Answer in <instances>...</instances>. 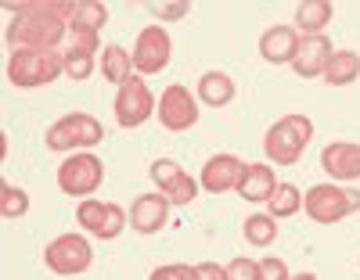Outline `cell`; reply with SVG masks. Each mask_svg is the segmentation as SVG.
<instances>
[{
	"label": "cell",
	"mask_w": 360,
	"mask_h": 280,
	"mask_svg": "<svg viewBox=\"0 0 360 280\" xmlns=\"http://www.w3.org/2000/svg\"><path fill=\"white\" fill-rule=\"evenodd\" d=\"M242 234H245V241L252 248H266V244L278 241V220L270 212H256V215H249V220H245Z\"/></svg>",
	"instance_id": "24"
},
{
	"label": "cell",
	"mask_w": 360,
	"mask_h": 280,
	"mask_svg": "<svg viewBox=\"0 0 360 280\" xmlns=\"http://www.w3.org/2000/svg\"><path fill=\"white\" fill-rule=\"evenodd\" d=\"M169 54H173V40L162 25L141 29V36L134 44V72L137 76H159L169 65Z\"/></svg>",
	"instance_id": "11"
},
{
	"label": "cell",
	"mask_w": 360,
	"mask_h": 280,
	"mask_svg": "<svg viewBox=\"0 0 360 280\" xmlns=\"http://www.w3.org/2000/svg\"><path fill=\"white\" fill-rule=\"evenodd\" d=\"M234 93H238V86H234V79H231L227 72H217V69H213V72H205V76L198 79V101L209 105V108L231 105Z\"/></svg>",
	"instance_id": "20"
},
{
	"label": "cell",
	"mask_w": 360,
	"mask_h": 280,
	"mask_svg": "<svg viewBox=\"0 0 360 280\" xmlns=\"http://www.w3.org/2000/svg\"><path fill=\"white\" fill-rule=\"evenodd\" d=\"M195 276H198V280H227V266H217V262H198V266H195Z\"/></svg>",
	"instance_id": "32"
},
{
	"label": "cell",
	"mask_w": 360,
	"mask_h": 280,
	"mask_svg": "<svg viewBox=\"0 0 360 280\" xmlns=\"http://www.w3.org/2000/svg\"><path fill=\"white\" fill-rule=\"evenodd\" d=\"M303 208L314 223L321 227H332L339 220H346V215L360 212V191H353V187H339V183H317L310 187V191L303 194Z\"/></svg>",
	"instance_id": "4"
},
{
	"label": "cell",
	"mask_w": 360,
	"mask_h": 280,
	"mask_svg": "<svg viewBox=\"0 0 360 280\" xmlns=\"http://www.w3.org/2000/svg\"><path fill=\"white\" fill-rule=\"evenodd\" d=\"M25 212H29V194L22 187L0 183V215H4V220H22Z\"/></svg>",
	"instance_id": "26"
},
{
	"label": "cell",
	"mask_w": 360,
	"mask_h": 280,
	"mask_svg": "<svg viewBox=\"0 0 360 280\" xmlns=\"http://www.w3.org/2000/svg\"><path fill=\"white\" fill-rule=\"evenodd\" d=\"M62 58H65V76L69 79H90V72H94V54L90 51H79V47H69V51H62Z\"/></svg>",
	"instance_id": "27"
},
{
	"label": "cell",
	"mask_w": 360,
	"mask_h": 280,
	"mask_svg": "<svg viewBox=\"0 0 360 280\" xmlns=\"http://www.w3.org/2000/svg\"><path fill=\"white\" fill-rule=\"evenodd\" d=\"M44 262L58 276H79L94 262V248H90V241L83 234H62L44 248Z\"/></svg>",
	"instance_id": "7"
},
{
	"label": "cell",
	"mask_w": 360,
	"mask_h": 280,
	"mask_svg": "<svg viewBox=\"0 0 360 280\" xmlns=\"http://www.w3.org/2000/svg\"><path fill=\"white\" fill-rule=\"evenodd\" d=\"M335 8L328 0H303L295 8V33H307V36H321L324 25L332 22Z\"/></svg>",
	"instance_id": "21"
},
{
	"label": "cell",
	"mask_w": 360,
	"mask_h": 280,
	"mask_svg": "<svg viewBox=\"0 0 360 280\" xmlns=\"http://www.w3.org/2000/svg\"><path fill=\"white\" fill-rule=\"evenodd\" d=\"M356 79H360V54L356 51H335L328 58V69H324L328 86H349Z\"/></svg>",
	"instance_id": "23"
},
{
	"label": "cell",
	"mask_w": 360,
	"mask_h": 280,
	"mask_svg": "<svg viewBox=\"0 0 360 280\" xmlns=\"http://www.w3.org/2000/svg\"><path fill=\"white\" fill-rule=\"evenodd\" d=\"M242 176H245V162L238 154H213L205 166H202V191L209 194H227V191H238L242 187Z\"/></svg>",
	"instance_id": "13"
},
{
	"label": "cell",
	"mask_w": 360,
	"mask_h": 280,
	"mask_svg": "<svg viewBox=\"0 0 360 280\" xmlns=\"http://www.w3.org/2000/svg\"><path fill=\"white\" fill-rule=\"evenodd\" d=\"M155 93L148 90V83L141 79V76H134L127 86H119V93H115V101H112V112H115V122L123 130H137V126H144L148 119L155 115Z\"/></svg>",
	"instance_id": "9"
},
{
	"label": "cell",
	"mask_w": 360,
	"mask_h": 280,
	"mask_svg": "<svg viewBox=\"0 0 360 280\" xmlns=\"http://www.w3.org/2000/svg\"><path fill=\"white\" fill-rule=\"evenodd\" d=\"M148 173H152L159 194H162L169 205H191V201L198 198V183H195L184 169H180L173 159H155Z\"/></svg>",
	"instance_id": "12"
},
{
	"label": "cell",
	"mask_w": 360,
	"mask_h": 280,
	"mask_svg": "<svg viewBox=\"0 0 360 280\" xmlns=\"http://www.w3.org/2000/svg\"><path fill=\"white\" fill-rule=\"evenodd\" d=\"M105 140V130H101V122L94 115H86V112H72V115H62L54 122V126L47 130L44 144L51 151H83V147H94Z\"/></svg>",
	"instance_id": "5"
},
{
	"label": "cell",
	"mask_w": 360,
	"mask_h": 280,
	"mask_svg": "<svg viewBox=\"0 0 360 280\" xmlns=\"http://www.w3.org/2000/svg\"><path fill=\"white\" fill-rule=\"evenodd\" d=\"M76 223L101 241H115L119 234L127 230V208L115 201H101V198H83L76 205Z\"/></svg>",
	"instance_id": "8"
},
{
	"label": "cell",
	"mask_w": 360,
	"mask_h": 280,
	"mask_svg": "<svg viewBox=\"0 0 360 280\" xmlns=\"http://www.w3.org/2000/svg\"><path fill=\"white\" fill-rule=\"evenodd\" d=\"M288 280H317V273H310V269H307V273H292Z\"/></svg>",
	"instance_id": "33"
},
{
	"label": "cell",
	"mask_w": 360,
	"mask_h": 280,
	"mask_svg": "<svg viewBox=\"0 0 360 280\" xmlns=\"http://www.w3.org/2000/svg\"><path fill=\"white\" fill-rule=\"evenodd\" d=\"M148 11H152L159 22H176V18L191 15V4H188V0H180V4H148Z\"/></svg>",
	"instance_id": "29"
},
{
	"label": "cell",
	"mask_w": 360,
	"mask_h": 280,
	"mask_svg": "<svg viewBox=\"0 0 360 280\" xmlns=\"http://www.w3.org/2000/svg\"><path fill=\"white\" fill-rule=\"evenodd\" d=\"M274 187H278L274 169L263 166V162H252V166H245V176H242V187H238V194L256 205V201H270Z\"/></svg>",
	"instance_id": "19"
},
{
	"label": "cell",
	"mask_w": 360,
	"mask_h": 280,
	"mask_svg": "<svg viewBox=\"0 0 360 280\" xmlns=\"http://www.w3.org/2000/svg\"><path fill=\"white\" fill-rule=\"evenodd\" d=\"M321 169L332 180H360V144L335 140L321 151Z\"/></svg>",
	"instance_id": "14"
},
{
	"label": "cell",
	"mask_w": 360,
	"mask_h": 280,
	"mask_svg": "<svg viewBox=\"0 0 360 280\" xmlns=\"http://www.w3.org/2000/svg\"><path fill=\"white\" fill-rule=\"evenodd\" d=\"M332 54H335V51H332V40H328L324 33H321V36H303V44H299V54H295V61H292V69H295L299 79H317V76H324L328 58H332Z\"/></svg>",
	"instance_id": "16"
},
{
	"label": "cell",
	"mask_w": 360,
	"mask_h": 280,
	"mask_svg": "<svg viewBox=\"0 0 360 280\" xmlns=\"http://www.w3.org/2000/svg\"><path fill=\"white\" fill-rule=\"evenodd\" d=\"M159 122L169 130V133H184L191 130L195 122H198V101H195V93L188 86H180V83H169L162 93H159Z\"/></svg>",
	"instance_id": "10"
},
{
	"label": "cell",
	"mask_w": 360,
	"mask_h": 280,
	"mask_svg": "<svg viewBox=\"0 0 360 280\" xmlns=\"http://www.w3.org/2000/svg\"><path fill=\"white\" fill-rule=\"evenodd\" d=\"M148 280H198L195 276V266H184V262H173V266H159L152 269Z\"/></svg>",
	"instance_id": "30"
},
{
	"label": "cell",
	"mask_w": 360,
	"mask_h": 280,
	"mask_svg": "<svg viewBox=\"0 0 360 280\" xmlns=\"http://www.w3.org/2000/svg\"><path fill=\"white\" fill-rule=\"evenodd\" d=\"M101 183H105V166H101L98 154H90V151H76L58 166V187H62V194H69V198H90Z\"/></svg>",
	"instance_id": "6"
},
{
	"label": "cell",
	"mask_w": 360,
	"mask_h": 280,
	"mask_svg": "<svg viewBox=\"0 0 360 280\" xmlns=\"http://www.w3.org/2000/svg\"><path fill=\"white\" fill-rule=\"evenodd\" d=\"M11 22L4 36L15 51H58L69 33L72 0H22L11 4Z\"/></svg>",
	"instance_id": "1"
},
{
	"label": "cell",
	"mask_w": 360,
	"mask_h": 280,
	"mask_svg": "<svg viewBox=\"0 0 360 280\" xmlns=\"http://www.w3.org/2000/svg\"><path fill=\"white\" fill-rule=\"evenodd\" d=\"M288 276L292 273H288V266L281 259H274V255L259 259V280H288Z\"/></svg>",
	"instance_id": "31"
},
{
	"label": "cell",
	"mask_w": 360,
	"mask_h": 280,
	"mask_svg": "<svg viewBox=\"0 0 360 280\" xmlns=\"http://www.w3.org/2000/svg\"><path fill=\"white\" fill-rule=\"evenodd\" d=\"M227 280H259V262L256 259H234L227 262Z\"/></svg>",
	"instance_id": "28"
},
{
	"label": "cell",
	"mask_w": 360,
	"mask_h": 280,
	"mask_svg": "<svg viewBox=\"0 0 360 280\" xmlns=\"http://www.w3.org/2000/svg\"><path fill=\"white\" fill-rule=\"evenodd\" d=\"M101 76L115 86H127L134 79V54H127L119 44H108L101 51Z\"/></svg>",
	"instance_id": "22"
},
{
	"label": "cell",
	"mask_w": 360,
	"mask_h": 280,
	"mask_svg": "<svg viewBox=\"0 0 360 280\" xmlns=\"http://www.w3.org/2000/svg\"><path fill=\"white\" fill-rule=\"evenodd\" d=\"M108 22V8L98 0H72L69 11V36H98Z\"/></svg>",
	"instance_id": "18"
},
{
	"label": "cell",
	"mask_w": 360,
	"mask_h": 280,
	"mask_svg": "<svg viewBox=\"0 0 360 280\" xmlns=\"http://www.w3.org/2000/svg\"><path fill=\"white\" fill-rule=\"evenodd\" d=\"M266 205H270V215H274V220H288V215H295L299 208H303V194H299V187H292V183H278Z\"/></svg>",
	"instance_id": "25"
},
{
	"label": "cell",
	"mask_w": 360,
	"mask_h": 280,
	"mask_svg": "<svg viewBox=\"0 0 360 280\" xmlns=\"http://www.w3.org/2000/svg\"><path fill=\"white\" fill-rule=\"evenodd\" d=\"M65 72V58L62 51H15L8 58V79L18 90H33L47 86Z\"/></svg>",
	"instance_id": "3"
},
{
	"label": "cell",
	"mask_w": 360,
	"mask_h": 280,
	"mask_svg": "<svg viewBox=\"0 0 360 280\" xmlns=\"http://www.w3.org/2000/svg\"><path fill=\"white\" fill-rule=\"evenodd\" d=\"M299 44L303 40H299V33L292 25H270L259 36V54L270 65H292L295 54H299Z\"/></svg>",
	"instance_id": "15"
},
{
	"label": "cell",
	"mask_w": 360,
	"mask_h": 280,
	"mask_svg": "<svg viewBox=\"0 0 360 280\" xmlns=\"http://www.w3.org/2000/svg\"><path fill=\"white\" fill-rule=\"evenodd\" d=\"M166 220H169V201L162 194H141V198H134V205H130V227L137 234H144V237L159 234L166 227Z\"/></svg>",
	"instance_id": "17"
},
{
	"label": "cell",
	"mask_w": 360,
	"mask_h": 280,
	"mask_svg": "<svg viewBox=\"0 0 360 280\" xmlns=\"http://www.w3.org/2000/svg\"><path fill=\"white\" fill-rule=\"evenodd\" d=\"M310 140H314V122L303 112H292V115L278 119L274 126L266 130L263 151H266V159L274 166H295L299 159H303V151H307Z\"/></svg>",
	"instance_id": "2"
}]
</instances>
